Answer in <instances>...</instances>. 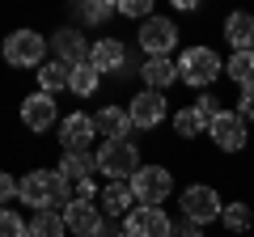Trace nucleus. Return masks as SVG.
Returning <instances> with one entry per match:
<instances>
[{
  "instance_id": "30",
  "label": "nucleus",
  "mask_w": 254,
  "mask_h": 237,
  "mask_svg": "<svg viewBox=\"0 0 254 237\" xmlns=\"http://www.w3.org/2000/svg\"><path fill=\"white\" fill-rule=\"evenodd\" d=\"M0 195H4V199H13V195H21V182L13 178V174H4V178H0Z\"/></svg>"
},
{
  "instance_id": "25",
  "label": "nucleus",
  "mask_w": 254,
  "mask_h": 237,
  "mask_svg": "<svg viewBox=\"0 0 254 237\" xmlns=\"http://www.w3.org/2000/svg\"><path fill=\"white\" fill-rule=\"evenodd\" d=\"M229 76L237 85H250L254 81V51H233L229 55Z\"/></svg>"
},
{
  "instance_id": "22",
  "label": "nucleus",
  "mask_w": 254,
  "mask_h": 237,
  "mask_svg": "<svg viewBox=\"0 0 254 237\" xmlns=\"http://www.w3.org/2000/svg\"><path fill=\"white\" fill-rule=\"evenodd\" d=\"M174 127H178V136H199V131H212V118L199 106H187L174 115Z\"/></svg>"
},
{
  "instance_id": "15",
  "label": "nucleus",
  "mask_w": 254,
  "mask_h": 237,
  "mask_svg": "<svg viewBox=\"0 0 254 237\" xmlns=\"http://www.w3.org/2000/svg\"><path fill=\"white\" fill-rule=\"evenodd\" d=\"M89 64L98 68V72H115V68H123V64H127V51H123V43H115V38H102V43H93V51H89Z\"/></svg>"
},
{
  "instance_id": "13",
  "label": "nucleus",
  "mask_w": 254,
  "mask_h": 237,
  "mask_svg": "<svg viewBox=\"0 0 254 237\" xmlns=\"http://www.w3.org/2000/svg\"><path fill=\"white\" fill-rule=\"evenodd\" d=\"M21 123H26L30 131H47L55 123V98H51V93H43V89L30 93V98L21 102Z\"/></svg>"
},
{
  "instance_id": "8",
  "label": "nucleus",
  "mask_w": 254,
  "mask_h": 237,
  "mask_svg": "<svg viewBox=\"0 0 254 237\" xmlns=\"http://www.w3.org/2000/svg\"><path fill=\"white\" fill-rule=\"evenodd\" d=\"M182 216H187L190 225H208V220L225 216L220 195L212 191V186H187V191H182Z\"/></svg>"
},
{
  "instance_id": "1",
  "label": "nucleus",
  "mask_w": 254,
  "mask_h": 237,
  "mask_svg": "<svg viewBox=\"0 0 254 237\" xmlns=\"http://www.w3.org/2000/svg\"><path fill=\"white\" fill-rule=\"evenodd\" d=\"M72 199L76 195L68 191V178L55 174V170H30L26 178H21V203H30V208H38V212H55V208L68 212Z\"/></svg>"
},
{
  "instance_id": "5",
  "label": "nucleus",
  "mask_w": 254,
  "mask_h": 237,
  "mask_svg": "<svg viewBox=\"0 0 254 237\" xmlns=\"http://www.w3.org/2000/svg\"><path fill=\"white\" fill-rule=\"evenodd\" d=\"M123 237H174V225H170V216H165V208H148V203H140V208L127 212Z\"/></svg>"
},
{
  "instance_id": "4",
  "label": "nucleus",
  "mask_w": 254,
  "mask_h": 237,
  "mask_svg": "<svg viewBox=\"0 0 254 237\" xmlns=\"http://www.w3.org/2000/svg\"><path fill=\"white\" fill-rule=\"evenodd\" d=\"M170 191H174V178H170V170H161V165H140L136 178H131L136 203H148V208H161V199Z\"/></svg>"
},
{
  "instance_id": "10",
  "label": "nucleus",
  "mask_w": 254,
  "mask_h": 237,
  "mask_svg": "<svg viewBox=\"0 0 254 237\" xmlns=\"http://www.w3.org/2000/svg\"><path fill=\"white\" fill-rule=\"evenodd\" d=\"M93 136H98V123H93L89 115H81V110L60 123V144L68 148V153H85V148L93 144Z\"/></svg>"
},
{
  "instance_id": "33",
  "label": "nucleus",
  "mask_w": 254,
  "mask_h": 237,
  "mask_svg": "<svg viewBox=\"0 0 254 237\" xmlns=\"http://www.w3.org/2000/svg\"><path fill=\"white\" fill-rule=\"evenodd\" d=\"M242 98H254V81H250V85H242Z\"/></svg>"
},
{
  "instance_id": "16",
  "label": "nucleus",
  "mask_w": 254,
  "mask_h": 237,
  "mask_svg": "<svg viewBox=\"0 0 254 237\" xmlns=\"http://www.w3.org/2000/svg\"><path fill=\"white\" fill-rule=\"evenodd\" d=\"M93 123H98V136H106V140H127L131 115H127V110H119V106H106V110H98V115H93Z\"/></svg>"
},
{
  "instance_id": "28",
  "label": "nucleus",
  "mask_w": 254,
  "mask_h": 237,
  "mask_svg": "<svg viewBox=\"0 0 254 237\" xmlns=\"http://www.w3.org/2000/svg\"><path fill=\"white\" fill-rule=\"evenodd\" d=\"M119 13L123 17H153V0H119Z\"/></svg>"
},
{
  "instance_id": "14",
  "label": "nucleus",
  "mask_w": 254,
  "mask_h": 237,
  "mask_svg": "<svg viewBox=\"0 0 254 237\" xmlns=\"http://www.w3.org/2000/svg\"><path fill=\"white\" fill-rule=\"evenodd\" d=\"M51 47H55V59H64V64H89V51L93 47H85V38L76 34V30H60V34L51 38Z\"/></svg>"
},
{
  "instance_id": "21",
  "label": "nucleus",
  "mask_w": 254,
  "mask_h": 237,
  "mask_svg": "<svg viewBox=\"0 0 254 237\" xmlns=\"http://www.w3.org/2000/svg\"><path fill=\"white\" fill-rule=\"evenodd\" d=\"M98 203H102V212H110V216H123L127 203H136V195H131V182H110V186H102Z\"/></svg>"
},
{
  "instance_id": "9",
  "label": "nucleus",
  "mask_w": 254,
  "mask_h": 237,
  "mask_svg": "<svg viewBox=\"0 0 254 237\" xmlns=\"http://www.w3.org/2000/svg\"><path fill=\"white\" fill-rule=\"evenodd\" d=\"M127 115H131V127H161L165 118V93L157 89H144L127 102Z\"/></svg>"
},
{
  "instance_id": "19",
  "label": "nucleus",
  "mask_w": 254,
  "mask_h": 237,
  "mask_svg": "<svg viewBox=\"0 0 254 237\" xmlns=\"http://www.w3.org/2000/svg\"><path fill=\"white\" fill-rule=\"evenodd\" d=\"M93 170H98V153H68L60 161V174L68 182H85V178H93Z\"/></svg>"
},
{
  "instance_id": "31",
  "label": "nucleus",
  "mask_w": 254,
  "mask_h": 237,
  "mask_svg": "<svg viewBox=\"0 0 254 237\" xmlns=\"http://www.w3.org/2000/svg\"><path fill=\"white\" fill-rule=\"evenodd\" d=\"M195 106H199V110H203V115H208V118H216V115H220V106H216V98H208V93H203V98L195 102Z\"/></svg>"
},
{
  "instance_id": "2",
  "label": "nucleus",
  "mask_w": 254,
  "mask_h": 237,
  "mask_svg": "<svg viewBox=\"0 0 254 237\" xmlns=\"http://www.w3.org/2000/svg\"><path fill=\"white\" fill-rule=\"evenodd\" d=\"M220 72H225V64H220V55L212 47H190L178 59V81L190 85V89H208Z\"/></svg>"
},
{
  "instance_id": "23",
  "label": "nucleus",
  "mask_w": 254,
  "mask_h": 237,
  "mask_svg": "<svg viewBox=\"0 0 254 237\" xmlns=\"http://www.w3.org/2000/svg\"><path fill=\"white\" fill-rule=\"evenodd\" d=\"M98 81H102V72L93 64H76L72 68V85H68V89L76 93V98H89L93 89H98Z\"/></svg>"
},
{
  "instance_id": "27",
  "label": "nucleus",
  "mask_w": 254,
  "mask_h": 237,
  "mask_svg": "<svg viewBox=\"0 0 254 237\" xmlns=\"http://www.w3.org/2000/svg\"><path fill=\"white\" fill-rule=\"evenodd\" d=\"M220 220H225V225L233 229V233H246L254 216H250V208H246V203H229V212H225V216H220Z\"/></svg>"
},
{
  "instance_id": "12",
  "label": "nucleus",
  "mask_w": 254,
  "mask_h": 237,
  "mask_svg": "<svg viewBox=\"0 0 254 237\" xmlns=\"http://www.w3.org/2000/svg\"><path fill=\"white\" fill-rule=\"evenodd\" d=\"M212 140H216L220 148H229V153H237V148L246 144V118L237 115V110H220L216 118H212Z\"/></svg>"
},
{
  "instance_id": "17",
  "label": "nucleus",
  "mask_w": 254,
  "mask_h": 237,
  "mask_svg": "<svg viewBox=\"0 0 254 237\" xmlns=\"http://www.w3.org/2000/svg\"><path fill=\"white\" fill-rule=\"evenodd\" d=\"M225 38L237 47V51H254V17H250V13H229Z\"/></svg>"
},
{
  "instance_id": "24",
  "label": "nucleus",
  "mask_w": 254,
  "mask_h": 237,
  "mask_svg": "<svg viewBox=\"0 0 254 237\" xmlns=\"http://www.w3.org/2000/svg\"><path fill=\"white\" fill-rule=\"evenodd\" d=\"M68 233V225H64V216H55V212H38L34 220H30V237H64Z\"/></svg>"
},
{
  "instance_id": "20",
  "label": "nucleus",
  "mask_w": 254,
  "mask_h": 237,
  "mask_svg": "<svg viewBox=\"0 0 254 237\" xmlns=\"http://www.w3.org/2000/svg\"><path fill=\"white\" fill-rule=\"evenodd\" d=\"M140 76L148 81V89L165 93V85H174V81H178V64H174V59H148V64L140 68Z\"/></svg>"
},
{
  "instance_id": "26",
  "label": "nucleus",
  "mask_w": 254,
  "mask_h": 237,
  "mask_svg": "<svg viewBox=\"0 0 254 237\" xmlns=\"http://www.w3.org/2000/svg\"><path fill=\"white\" fill-rule=\"evenodd\" d=\"M0 237H30V225L13 208H4V212H0Z\"/></svg>"
},
{
  "instance_id": "6",
  "label": "nucleus",
  "mask_w": 254,
  "mask_h": 237,
  "mask_svg": "<svg viewBox=\"0 0 254 237\" xmlns=\"http://www.w3.org/2000/svg\"><path fill=\"white\" fill-rule=\"evenodd\" d=\"M47 55V38L34 34V30H17V34L4 38V59L13 68H38Z\"/></svg>"
},
{
  "instance_id": "32",
  "label": "nucleus",
  "mask_w": 254,
  "mask_h": 237,
  "mask_svg": "<svg viewBox=\"0 0 254 237\" xmlns=\"http://www.w3.org/2000/svg\"><path fill=\"white\" fill-rule=\"evenodd\" d=\"M93 195H102V191H93V178H85V182H76V199H93Z\"/></svg>"
},
{
  "instance_id": "18",
  "label": "nucleus",
  "mask_w": 254,
  "mask_h": 237,
  "mask_svg": "<svg viewBox=\"0 0 254 237\" xmlns=\"http://www.w3.org/2000/svg\"><path fill=\"white\" fill-rule=\"evenodd\" d=\"M72 85V64H64V59H51V64L38 68V89L43 93H60Z\"/></svg>"
},
{
  "instance_id": "7",
  "label": "nucleus",
  "mask_w": 254,
  "mask_h": 237,
  "mask_svg": "<svg viewBox=\"0 0 254 237\" xmlns=\"http://www.w3.org/2000/svg\"><path fill=\"white\" fill-rule=\"evenodd\" d=\"M174 43H178V26L170 17H148L140 26V47L148 51V59H170Z\"/></svg>"
},
{
  "instance_id": "29",
  "label": "nucleus",
  "mask_w": 254,
  "mask_h": 237,
  "mask_svg": "<svg viewBox=\"0 0 254 237\" xmlns=\"http://www.w3.org/2000/svg\"><path fill=\"white\" fill-rule=\"evenodd\" d=\"M110 13H119V4H106V0H93V4H85V17H89V21H106Z\"/></svg>"
},
{
  "instance_id": "3",
  "label": "nucleus",
  "mask_w": 254,
  "mask_h": 237,
  "mask_svg": "<svg viewBox=\"0 0 254 237\" xmlns=\"http://www.w3.org/2000/svg\"><path fill=\"white\" fill-rule=\"evenodd\" d=\"M136 170H140V153H136L131 140H102V148H98V174H106L110 182H123V178L131 182Z\"/></svg>"
},
{
  "instance_id": "11",
  "label": "nucleus",
  "mask_w": 254,
  "mask_h": 237,
  "mask_svg": "<svg viewBox=\"0 0 254 237\" xmlns=\"http://www.w3.org/2000/svg\"><path fill=\"white\" fill-rule=\"evenodd\" d=\"M64 225L76 237H98L102 233V203L93 199H72V208L64 212Z\"/></svg>"
}]
</instances>
